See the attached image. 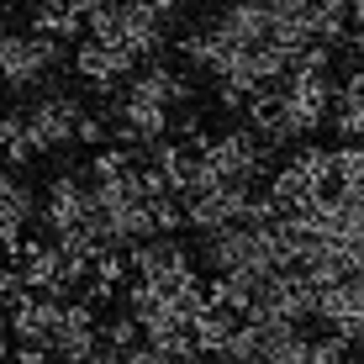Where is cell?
<instances>
[{
	"label": "cell",
	"instance_id": "23",
	"mask_svg": "<svg viewBox=\"0 0 364 364\" xmlns=\"http://www.w3.org/2000/svg\"><path fill=\"white\" fill-rule=\"evenodd\" d=\"M348 16H354V27L364 32V0H354V6H348Z\"/></svg>",
	"mask_w": 364,
	"mask_h": 364
},
{
	"label": "cell",
	"instance_id": "9",
	"mask_svg": "<svg viewBox=\"0 0 364 364\" xmlns=\"http://www.w3.org/2000/svg\"><path fill=\"white\" fill-rule=\"evenodd\" d=\"M127 259H132L137 280H159V285H174V280H185V274H196L191 254H185V243L174 232H154V237H143V243H132Z\"/></svg>",
	"mask_w": 364,
	"mask_h": 364
},
{
	"label": "cell",
	"instance_id": "7",
	"mask_svg": "<svg viewBox=\"0 0 364 364\" xmlns=\"http://www.w3.org/2000/svg\"><path fill=\"white\" fill-rule=\"evenodd\" d=\"M248 200H254V191L248 185H222V180H206L200 191L185 196V211H191V228L206 237V232H222L232 228V222H243Z\"/></svg>",
	"mask_w": 364,
	"mask_h": 364
},
{
	"label": "cell",
	"instance_id": "11",
	"mask_svg": "<svg viewBox=\"0 0 364 364\" xmlns=\"http://www.w3.org/2000/svg\"><path fill=\"white\" fill-rule=\"evenodd\" d=\"M6 322H11V338H16V343H48L53 348V333H58V322H64V301L48 296V291H32Z\"/></svg>",
	"mask_w": 364,
	"mask_h": 364
},
{
	"label": "cell",
	"instance_id": "4",
	"mask_svg": "<svg viewBox=\"0 0 364 364\" xmlns=\"http://www.w3.org/2000/svg\"><path fill=\"white\" fill-rule=\"evenodd\" d=\"M333 100H338V85L328 80V74H306V69H296V74H285V80H280L274 111L291 122V132H296V137H306V132H317L322 122H333Z\"/></svg>",
	"mask_w": 364,
	"mask_h": 364
},
{
	"label": "cell",
	"instance_id": "25",
	"mask_svg": "<svg viewBox=\"0 0 364 364\" xmlns=\"http://www.w3.org/2000/svg\"><path fill=\"white\" fill-rule=\"evenodd\" d=\"M0 90H6V74H0Z\"/></svg>",
	"mask_w": 364,
	"mask_h": 364
},
{
	"label": "cell",
	"instance_id": "8",
	"mask_svg": "<svg viewBox=\"0 0 364 364\" xmlns=\"http://www.w3.org/2000/svg\"><path fill=\"white\" fill-rule=\"evenodd\" d=\"M74 69H80V80L90 85V90L100 95H111L122 80H132L137 69V58L127 53V48H117V43H100V37H85L80 48H74Z\"/></svg>",
	"mask_w": 364,
	"mask_h": 364
},
{
	"label": "cell",
	"instance_id": "1",
	"mask_svg": "<svg viewBox=\"0 0 364 364\" xmlns=\"http://www.w3.org/2000/svg\"><path fill=\"white\" fill-rule=\"evenodd\" d=\"M164 11L154 6H137V0H106L100 11H90V37H100V43H117L127 48V53L137 58V64H154L159 53H164Z\"/></svg>",
	"mask_w": 364,
	"mask_h": 364
},
{
	"label": "cell",
	"instance_id": "13",
	"mask_svg": "<svg viewBox=\"0 0 364 364\" xmlns=\"http://www.w3.org/2000/svg\"><path fill=\"white\" fill-rule=\"evenodd\" d=\"M333 132H343L348 143H364V69H354L338 85L333 100Z\"/></svg>",
	"mask_w": 364,
	"mask_h": 364
},
{
	"label": "cell",
	"instance_id": "26",
	"mask_svg": "<svg viewBox=\"0 0 364 364\" xmlns=\"http://www.w3.org/2000/svg\"><path fill=\"white\" fill-rule=\"evenodd\" d=\"M0 164H6V154H0Z\"/></svg>",
	"mask_w": 364,
	"mask_h": 364
},
{
	"label": "cell",
	"instance_id": "20",
	"mask_svg": "<svg viewBox=\"0 0 364 364\" xmlns=\"http://www.w3.org/2000/svg\"><path fill=\"white\" fill-rule=\"evenodd\" d=\"M11 364H53V348H48V343H16Z\"/></svg>",
	"mask_w": 364,
	"mask_h": 364
},
{
	"label": "cell",
	"instance_id": "3",
	"mask_svg": "<svg viewBox=\"0 0 364 364\" xmlns=\"http://www.w3.org/2000/svg\"><path fill=\"white\" fill-rule=\"evenodd\" d=\"M21 117H27V143H32V159H37V154H58V148H69L80 137L85 106L69 90H32V106Z\"/></svg>",
	"mask_w": 364,
	"mask_h": 364
},
{
	"label": "cell",
	"instance_id": "6",
	"mask_svg": "<svg viewBox=\"0 0 364 364\" xmlns=\"http://www.w3.org/2000/svg\"><path fill=\"white\" fill-rule=\"evenodd\" d=\"M95 217V196L85 185V174H53L43 191V211H37V228L48 237H69V232H85Z\"/></svg>",
	"mask_w": 364,
	"mask_h": 364
},
{
	"label": "cell",
	"instance_id": "14",
	"mask_svg": "<svg viewBox=\"0 0 364 364\" xmlns=\"http://www.w3.org/2000/svg\"><path fill=\"white\" fill-rule=\"evenodd\" d=\"M37 211H43V196L32 191V180L21 169H0V217H11V222H37Z\"/></svg>",
	"mask_w": 364,
	"mask_h": 364
},
{
	"label": "cell",
	"instance_id": "19",
	"mask_svg": "<svg viewBox=\"0 0 364 364\" xmlns=\"http://www.w3.org/2000/svg\"><path fill=\"white\" fill-rule=\"evenodd\" d=\"M106 137H111V117H95V111H85V117H80V137H74V143L106 148Z\"/></svg>",
	"mask_w": 364,
	"mask_h": 364
},
{
	"label": "cell",
	"instance_id": "2",
	"mask_svg": "<svg viewBox=\"0 0 364 364\" xmlns=\"http://www.w3.org/2000/svg\"><path fill=\"white\" fill-rule=\"evenodd\" d=\"M69 64L64 37H43V32H0V74L11 90H43L48 74Z\"/></svg>",
	"mask_w": 364,
	"mask_h": 364
},
{
	"label": "cell",
	"instance_id": "17",
	"mask_svg": "<svg viewBox=\"0 0 364 364\" xmlns=\"http://www.w3.org/2000/svg\"><path fill=\"white\" fill-rule=\"evenodd\" d=\"M264 364H317V338H306V333H296V338H285V343H274Z\"/></svg>",
	"mask_w": 364,
	"mask_h": 364
},
{
	"label": "cell",
	"instance_id": "16",
	"mask_svg": "<svg viewBox=\"0 0 364 364\" xmlns=\"http://www.w3.org/2000/svg\"><path fill=\"white\" fill-rule=\"evenodd\" d=\"M100 343H111V348H137L143 343V322L132 317V311H122V317H111V322H100Z\"/></svg>",
	"mask_w": 364,
	"mask_h": 364
},
{
	"label": "cell",
	"instance_id": "15",
	"mask_svg": "<svg viewBox=\"0 0 364 364\" xmlns=\"http://www.w3.org/2000/svg\"><path fill=\"white\" fill-rule=\"evenodd\" d=\"M237 328H243V322H237V311H228V306H206V311L196 317L191 333H196V348H200L206 359H222Z\"/></svg>",
	"mask_w": 364,
	"mask_h": 364
},
{
	"label": "cell",
	"instance_id": "22",
	"mask_svg": "<svg viewBox=\"0 0 364 364\" xmlns=\"http://www.w3.org/2000/svg\"><path fill=\"white\" fill-rule=\"evenodd\" d=\"M11 354H16V348H11V322H6V317H0V364H6Z\"/></svg>",
	"mask_w": 364,
	"mask_h": 364
},
{
	"label": "cell",
	"instance_id": "5",
	"mask_svg": "<svg viewBox=\"0 0 364 364\" xmlns=\"http://www.w3.org/2000/svg\"><path fill=\"white\" fill-rule=\"evenodd\" d=\"M264 164H269V148L254 127H228V132L211 137V148H206V169L222 185H254L264 174Z\"/></svg>",
	"mask_w": 364,
	"mask_h": 364
},
{
	"label": "cell",
	"instance_id": "12",
	"mask_svg": "<svg viewBox=\"0 0 364 364\" xmlns=\"http://www.w3.org/2000/svg\"><path fill=\"white\" fill-rule=\"evenodd\" d=\"M127 90L132 95H143V100H159V106H191V80H185V74L180 69H169L164 64V58H154V64H143V69H137L132 74V85H127Z\"/></svg>",
	"mask_w": 364,
	"mask_h": 364
},
{
	"label": "cell",
	"instance_id": "24",
	"mask_svg": "<svg viewBox=\"0 0 364 364\" xmlns=\"http://www.w3.org/2000/svg\"><path fill=\"white\" fill-rule=\"evenodd\" d=\"M32 6H64V0H32Z\"/></svg>",
	"mask_w": 364,
	"mask_h": 364
},
{
	"label": "cell",
	"instance_id": "18",
	"mask_svg": "<svg viewBox=\"0 0 364 364\" xmlns=\"http://www.w3.org/2000/svg\"><path fill=\"white\" fill-rule=\"evenodd\" d=\"M127 269H132V259L122 254V248H100V254H95V280L122 285V280H127Z\"/></svg>",
	"mask_w": 364,
	"mask_h": 364
},
{
	"label": "cell",
	"instance_id": "10",
	"mask_svg": "<svg viewBox=\"0 0 364 364\" xmlns=\"http://www.w3.org/2000/svg\"><path fill=\"white\" fill-rule=\"evenodd\" d=\"M217 32L228 37L232 48L269 43V32H274V0H232V6H222Z\"/></svg>",
	"mask_w": 364,
	"mask_h": 364
},
{
	"label": "cell",
	"instance_id": "21",
	"mask_svg": "<svg viewBox=\"0 0 364 364\" xmlns=\"http://www.w3.org/2000/svg\"><path fill=\"white\" fill-rule=\"evenodd\" d=\"M80 364H122V348H111V343H100L90 359H80Z\"/></svg>",
	"mask_w": 364,
	"mask_h": 364
}]
</instances>
